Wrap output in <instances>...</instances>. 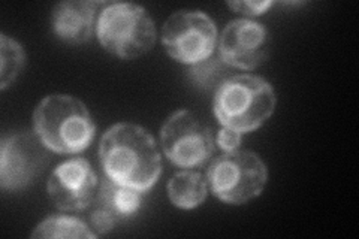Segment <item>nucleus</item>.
Returning <instances> with one entry per match:
<instances>
[{
	"label": "nucleus",
	"mask_w": 359,
	"mask_h": 239,
	"mask_svg": "<svg viewBox=\"0 0 359 239\" xmlns=\"http://www.w3.org/2000/svg\"><path fill=\"white\" fill-rule=\"evenodd\" d=\"M99 162L105 177L141 193L149 191L162 175V157L153 135L129 121L117 123L102 135Z\"/></svg>",
	"instance_id": "1"
},
{
	"label": "nucleus",
	"mask_w": 359,
	"mask_h": 239,
	"mask_svg": "<svg viewBox=\"0 0 359 239\" xmlns=\"http://www.w3.org/2000/svg\"><path fill=\"white\" fill-rule=\"evenodd\" d=\"M33 132L53 153L80 154L92 145L96 124L83 100L55 93L43 97L33 112Z\"/></svg>",
	"instance_id": "2"
},
{
	"label": "nucleus",
	"mask_w": 359,
	"mask_h": 239,
	"mask_svg": "<svg viewBox=\"0 0 359 239\" xmlns=\"http://www.w3.org/2000/svg\"><path fill=\"white\" fill-rule=\"evenodd\" d=\"M277 95L265 78L241 74L224 79L212 97V112L223 128L241 135L255 132L273 116Z\"/></svg>",
	"instance_id": "3"
},
{
	"label": "nucleus",
	"mask_w": 359,
	"mask_h": 239,
	"mask_svg": "<svg viewBox=\"0 0 359 239\" xmlns=\"http://www.w3.org/2000/svg\"><path fill=\"white\" fill-rule=\"evenodd\" d=\"M102 48L123 60H133L153 50L157 30L147 9L137 4H108L96 21Z\"/></svg>",
	"instance_id": "4"
},
{
	"label": "nucleus",
	"mask_w": 359,
	"mask_h": 239,
	"mask_svg": "<svg viewBox=\"0 0 359 239\" xmlns=\"http://www.w3.org/2000/svg\"><path fill=\"white\" fill-rule=\"evenodd\" d=\"M208 187L219 200L244 205L262 195L268 183V168L249 150H235L219 156L207 170Z\"/></svg>",
	"instance_id": "5"
},
{
	"label": "nucleus",
	"mask_w": 359,
	"mask_h": 239,
	"mask_svg": "<svg viewBox=\"0 0 359 239\" xmlns=\"http://www.w3.org/2000/svg\"><path fill=\"white\" fill-rule=\"evenodd\" d=\"M162 43L175 62L194 66L215 54L219 43L217 26L202 11H177L165 21Z\"/></svg>",
	"instance_id": "6"
},
{
	"label": "nucleus",
	"mask_w": 359,
	"mask_h": 239,
	"mask_svg": "<svg viewBox=\"0 0 359 239\" xmlns=\"http://www.w3.org/2000/svg\"><path fill=\"white\" fill-rule=\"evenodd\" d=\"M161 145L165 156L175 166L198 168L215 154L216 136L195 112L180 109L162 124Z\"/></svg>",
	"instance_id": "7"
},
{
	"label": "nucleus",
	"mask_w": 359,
	"mask_h": 239,
	"mask_svg": "<svg viewBox=\"0 0 359 239\" xmlns=\"http://www.w3.org/2000/svg\"><path fill=\"white\" fill-rule=\"evenodd\" d=\"M50 162L48 148L35 132L5 135L0 144V186L18 191L30 186Z\"/></svg>",
	"instance_id": "8"
},
{
	"label": "nucleus",
	"mask_w": 359,
	"mask_h": 239,
	"mask_svg": "<svg viewBox=\"0 0 359 239\" xmlns=\"http://www.w3.org/2000/svg\"><path fill=\"white\" fill-rule=\"evenodd\" d=\"M99 179L84 157H72L53 169L47 191L51 202L62 211L87 210L97 196Z\"/></svg>",
	"instance_id": "9"
},
{
	"label": "nucleus",
	"mask_w": 359,
	"mask_h": 239,
	"mask_svg": "<svg viewBox=\"0 0 359 239\" xmlns=\"http://www.w3.org/2000/svg\"><path fill=\"white\" fill-rule=\"evenodd\" d=\"M219 57L228 66L252 71L269 54V33L261 22L238 18L228 22L219 36Z\"/></svg>",
	"instance_id": "10"
},
{
	"label": "nucleus",
	"mask_w": 359,
	"mask_h": 239,
	"mask_svg": "<svg viewBox=\"0 0 359 239\" xmlns=\"http://www.w3.org/2000/svg\"><path fill=\"white\" fill-rule=\"evenodd\" d=\"M99 5L93 0H66L55 5L51 15L54 35L69 45L86 43L92 38Z\"/></svg>",
	"instance_id": "11"
},
{
	"label": "nucleus",
	"mask_w": 359,
	"mask_h": 239,
	"mask_svg": "<svg viewBox=\"0 0 359 239\" xmlns=\"http://www.w3.org/2000/svg\"><path fill=\"white\" fill-rule=\"evenodd\" d=\"M208 181L201 172L183 170L177 172L168 183V196L180 210H195L207 199Z\"/></svg>",
	"instance_id": "12"
},
{
	"label": "nucleus",
	"mask_w": 359,
	"mask_h": 239,
	"mask_svg": "<svg viewBox=\"0 0 359 239\" xmlns=\"http://www.w3.org/2000/svg\"><path fill=\"white\" fill-rule=\"evenodd\" d=\"M97 205L114 212L118 219H128L137 214L142 203V193L114 183L108 177L100 183L96 196Z\"/></svg>",
	"instance_id": "13"
},
{
	"label": "nucleus",
	"mask_w": 359,
	"mask_h": 239,
	"mask_svg": "<svg viewBox=\"0 0 359 239\" xmlns=\"http://www.w3.org/2000/svg\"><path fill=\"white\" fill-rule=\"evenodd\" d=\"M99 235L86 221L69 215H53L33 229L30 238L95 239Z\"/></svg>",
	"instance_id": "14"
},
{
	"label": "nucleus",
	"mask_w": 359,
	"mask_h": 239,
	"mask_svg": "<svg viewBox=\"0 0 359 239\" xmlns=\"http://www.w3.org/2000/svg\"><path fill=\"white\" fill-rule=\"evenodd\" d=\"M0 90H5L13 86L22 67L26 64V51L22 45L14 38H9L5 33L0 35Z\"/></svg>",
	"instance_id": "15"
},
{
	"label": "nucleus",
	"mask_w": 359,
	"mask_h": 239,
	"mask_svg": "<svg viewBox=\"0 0 359 239\" xmlns=\"http://www.w3.org/2000/svg\"><path fill=\"white\" fill-rule=\"evenodd\" d=\"M223 62L219 57V59H207L204 62H201L198 64H194L192 66V75L194 78L196 79V83L202 84V86H212V84H217V87L224 81V79H222V76L224 75V71H223Z\"/></svg>",
	"instance_id": "16"
},
{
	"label": "nucleus",
	"mask_w": 359,
	"mask_h": 239,
	"mask_svg": "<svg viewBox=\"0 0 359 239\" xmlns=\"http://www.w3.org/2000/svg\"><path fill=\"white\" fill-rule=\"evenodd\" d=\"M118 217L117 215L109 211L105 207H100L97 205L96 210L92 211L90 214V227L100 236V235H107L109 233L112 229H114L117 224Z\"/></svg>",
	"instance_id": "17"
},
{
	"label": "nucleus",
	"mask_w": 359,
	"mask_h": 239,
	"mask_svg": "<svg viewBox=\"0 0 359 239\" xmlns=\"http://www.w3.org/2000/svg\"><path fill=\"white\" fill-rule=\"evenodd\" d=\"M228 8H231L233 13L257 17L265 14L266 11L271 8L274 4L271 0H262V2H252V0H235V2H228Z\"/></svg>",
	"instance_id": "18"
},
{
	"label": "nucleus",
	"mask_w": 359,
	"mask_h": 239,
	"mask_svg": "<svg viewBox=\"0 0 359 239\" xmlns=\"http://www.w3.org/2000/svg\"><path fill=\"white\" fill-rule=\"evenodd\" d=\"M241 141H243V135L228 128H222L216 136V144L224 153L238 150Z\"/></svg>",
	"instance_id": "19"
}]
</instances>
